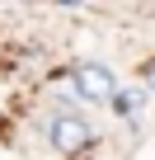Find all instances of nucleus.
Masks as SVG:
<instances>
[{
    "mask_svg": "<svg viewBox=\"0 0 155 160\" xmlns=\"http://www.w3.org/2000/svg\"><path fill=\"white\" fill-rule=\"evenodd\" d=\"M141 94H146V104H155V57L141 66Z\"/></svg>",
    "mask_w": 155,
    "mask_h": 160,
    "instance_id": "obj_4",
    "label": "nucleus"
},
{
    "mask_svg": "<svg viewBox=\"0 0 155 160\" xmlns=\"http://www.w3.org/2000/svg\"><path fill=\"white\" fill-rule=\"evenodd\" d=\"M108 104H113V108H118L122 118H132V113H136V108L146 104V94H141V90H122V94H113Z\"/></svg>",
    "mask_w": 155,
    "mask_h": 160,
    "instance_id": "obj_3",
    "label": "nucleus"
},
{
    "mask_svg": "<svg viewBox=\"0 0 155 160\" xmlns=\"http://www.w3.org/2000/svg\"><path fill=\"white\" fill-rule=\"evenodd\" d=\"M70 99H85V104H108L118 94V75L104 66V61H80L70 66Z\"/></svg>",
    "mask_w": 155,
    "mask_h": 160,
    "instance_id": "obj_2",
    "label": "nucleus"
},
{
    "mask_svg": "<svg viewBox=\"0 0 155 160\" xmlns=\"http://www.w3.org/2000/svg\"><path fill=\"white\" fill-rule=\"evenodd\" d=\"M47 146L56 151V155H85L90 146H94V127L80 118V113H52L47 118Z\"/></svg>",
    "mask_w": 155,
    "mask_h": 160,
    "instance_id": "obj_1",
    "label": "nucleus"
}]
</instances>
